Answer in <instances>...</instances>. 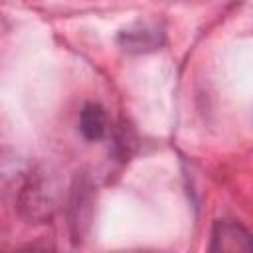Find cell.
Masks as SVG:
<instances>
[{"label":"cell","mask_w":253,"mask_h":253,"mask_svg":"<svg viewBox=\"0 0 253 253\" xmlns=\"http://www.w3.org/2000/svg\"><path fill=\"white\" fill-rule=\"evenodd\" d=\"M211 251H251L249 231L231 219H219L211 231Z\"/></svg>","instance_id":"3"},{"label":"cell","mask_w":253,"mask_h":253,"mask_svg":"<svg viewBox=\"0 0 253 253\" xmlns=\"http://www.w3.org/2000/svg\"><path fill=\"white\" fill-rule=\"evenodd\" d=\"M164 42V32L150 22H136L130 28H125L119 34V45L125 51L132 53H142V51H152L160 47Z\"/></svg>","instance_id":"2"},{"label":"cell","mask_w":253,"mask_h":253,"mask_svg":"<svg viewBox=\"0 0 253 253\" xmlns=\"http://www.w3.org/2000/svg\"><path fill=\"white\" fill-rule=\"evenodd\" d=\"M107 113L99 103H87L79 115V132L85 140L97 142L107 134Z\"/></svg>","instance_id":"5"},{"label":"cell","mask_w":253,"mask_h":253,"mask_svg":"<svg viewBox=\"0 0 253 253\" xmlns=\"http://www.w3.org/2000/svg\"><path fill=\"white\" fill-rule=\"evenodd\" d=\"M89 186H85V182H79V188H73V196H71V206H69V223H71V233H73V241H81L83 233H85V225L89 223L91 217V200H89Z\"/></svg>","instance_id":"4"},{"label":"cell","mask_w":253,"mask_h":253,"mask_svg":"<svg viewBox=\"0 0 253 253\" xmlns=\"http://www.w3.org/2000/svg\"><path fill=\"white\" fill-rule=\"evenodd\" d=\"M55 200H57V192L53 182L43 172H34V174L30 172V176L22 184L18 206L26 219L34 223H42L51 219L55 210Z\"/></svg>","instance_id":"1"}]
</instances>
